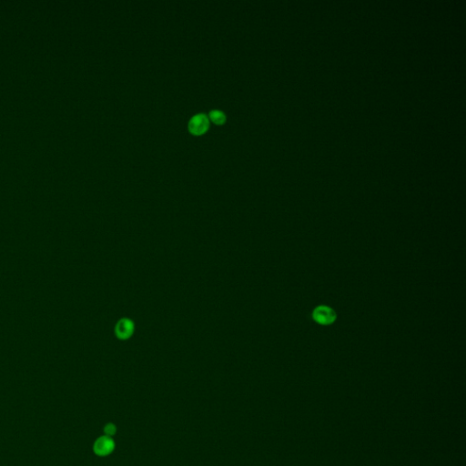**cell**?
<instances>
[{
	"mask_svg": "<svg viewBox=\"0 0 466 466\" xmlns=\"http://www.w3.org/2000/svg\"><path fill=\"white\" fill-rule=\"evenodd\" d=\"M209 118L215 124H224L225 121H226L225 113L221 111H217V110H213V111H210L209 114Z\"/></svg>",
	"mask_w": 466,
	"mask_h": 466,
	"instance_id": "5b68a950",
	"label": "cell"
},
{
	"mask_svg": "<svg viewBox=\"0 0 466 466\" xmlns=\"http://www.w3.org/2000/svg\"><path fill=\"white\" fill-rule=\"evenodd\" d=\"M133 331V324L129 320H120L117 325L116 333L120 339H127L129 338Z\"/></svg>",
	"mask_w": 466,
	"mask_h": 466,
	"instance_id": "277c9868",
	"label": "cell"
},
{
	"mask_svg": "<svg viewBox=\"0 0 466 466\" xmlns=\"http://www.w3.org/2000/svg\"><path fill=\"white\" fill-rule=\"evenodd\" d=\"M94 452L99 456L111 454L115 449V442L110 436H101L94 444Z\"/></svg>",
	"mask_w": 466,
	"mask_h": 466,
	"instance_id": "3957f363",
	"label": "cell"
},
{
	"mask_svg": "<svg viewBox=\"0 0 466 466\" xmlns=\"http://www.w3.org/2000/svg\"><path fill=\"white\" fill-rule=\"evenodd\" d=\"M105 434L107 436H113L115 435L116 432H117V427H116L115 424L113 423H107V425L105 426Z\"/></svg>",
	"mask_w": 466,
	"mask_h": 466,
	"instance_id": "8992f818",
	"label": "cell"
},
{
	"mask_svg": "<svg viewBox=\"0 0 466 466\" xmlns=\"http://www.w3.org/2000/svg\"><path fill=\"white\" fill-rule=\"evenodd\" d=\"M312 318L318 324H322V325H330L336 320V313L332 308L321 305V306L317 307L314 310L312 313Z\"/></svg>",
	"mask_w": 466,
	"mask_h": 466,
	"instance_id": "7a4b0ae2",
	"label": "cell"
},
{
	"mask_svg": "<svg viewBox=\"0 0 466 466\" xmlns=\"http://www.w3.org/2000/svg\"><path fill=\"white\" fill-rule=\"evenodd\" d=\"M209 127V117L203 113H199L193 116L189 122V130L193 135H201L205 133Z\"/></svg>",
	"mask_w": 466,
	"mask_h": 466,
	"instance_id": "6da1fadb",
	"label": "cell"
}]
</instances>
